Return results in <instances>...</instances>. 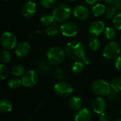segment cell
I'll return each mask as SVG.
<instances>
[{
	"instance_id": "cell-5",
	"label": "cell",
	"mask_w": 121,
	"mask_h": 121,
	"mask_svg": "<svg viewBox=\"0 0 121 121\" xmlns=\"http://www.w3.org/2000/svg\"><path fill=\"white\" fill-rule=\"evenodd\" d=\"M121 47L116 41L109 42L103 50V56L105 58L108 60L116 59L120 54Z\"/></svg>"
},
{
	"instance_id": "cell-18",
	"label": "cell",
	"mask_w": 121,
	"mask_h": 121,
	"mask_svg": "<svg viewBox=\"0 0 121 121\" xmlns=\"http://www.w3.org/2000/svg\"><path fill=\"white\" fill-rule=\"evenodd\" d=\"M13 108L12 103L7 98H2L0 101V111L4 113H9Z\"/></svg>"
},
{
	"instance_id": "cell-40",
	"label": "cell",
	"mask_w": 121,
	"mask_h": 121,
	"mask_svg": "<svg viewBox=\"0 0 121 121\" xmlns=\"http://www.w3.org/2000/svg\"><path fill=\"white\" fill-rule=\"evenodd\" d=\"M104 1L108 4H112L116 2V0H104Z\"/></svg>"
},
{
	"instance_id": "cell-43",
	"label": "cell",
	"mask_w": 121,
	"mask_h": 121,
	"mask_svg": "<svg viewBox=\"0 0 121 121\" xmlns=\"http://www.w3.org/2000/svg\"></svg>"
},
{
	"instance_id": "cell-41",
	"label": "cell",
	"mask_w": 121,
	"mask_h": 121,
	"mask_svg": "<svg viewBox=\"0 0 121 121\" xmlns=\"http://www.w3.org/2000/svg\"><path fill=\"white\" fill-rule=\"evenodd\" d=\"M115 121H121V118H118V119H117V120H116Z\"/></svg>"
},
{
	"instance_id": "cell-34",
	"label": "cell",
	"mask_w": 121,
	"mask_h": 121,
	"mask_svg": "<svg viewBox=\"0 0 121 121\" xmlns=\"http://www.w3.org/2000/svg\"><path fill=\"white\" fill-rule=\"evenodd\" d=\"M117 93H118V92H116V91H113V90L111 89V92H110L109 94L107 96H108V99L110 101H112L115 100V98L117 97Z\"/></svg>"
},
{
	"instance_id": "cell-29",
	"label": "cell",
	"mask_w": 121,
	"mask_h": 121,
	"mask_svg": "<svg viewBox=\"0 0 121 121\" xmlns=\"http://www.w3.org/2000/svg\"><path fill=\"white\" fill-rule=\"evenodd\" d=\"M21 85H22L21 80L17 78H11L9 81L8 82V86L11 89H16L18 88Z\"/></svg>"
},
{
	"instance_id": "cell-25",
	"label": "cell",
	"mask_w": 121,
	"mask_h": 121,
	"mask_svg": "<svg viewBox=\"0 0 121 121\" xmlns=\"http://www.w3.org/2000/svg\"><path fill=\"white\" fill-rule=\"evenodd\" d=\"M105 36L108 40H113L116 36V31L115 28L112 26H108L105 29Z\"/></svg>"
},
{
	"instance_id": "cell-42",
	"label": "cell",
	"mask_w": 121,
	"mask_h": 121,
	"mask_svg": "<svg viewBox=\"0 0 121 121\" xmlns=\"http://www.w3.org/2000/svg\"><path fill=\"white\" fill-rule=\"evenodd\" d=\"M69 1H75V0H69Z\"/></svg>"
},
{
	"instance_id": "cell-20",
	"label": "cell",
	"mask_w": 121,
	"mask_h": 121,
	"mask_svg": "<svg viewBox=\"0 0 121 121\" xmlns=\"http://www.w3.org/2000/svg\"><path fill=\"white\" fill-rule=\"evenodd\" d=\"M57 23L54 22L52 24H51L47 27V29L45 30V33L48 36H51V37L55 36L60 31V27H59V26Z\"/></svg>"
},
{
	"instance_id": "cell-17",
	"label": "cell",
	"mask_w": 121,
	"mask_h": 121,
	"mask_svg": "<svg viewBox=\"0 0 121 121\" xmlns=\"http://www.w3.org/2000/svg\"><path fill=\"white\" fill-rule=\"evenodd\" d=\"M50 63L47 61L40 60L36 63V68L38 71H39L42 74H48L50 71Z\"/></svg>"
},
{
	"instance_id": "cell-32",
	"label": "cell",
	"mask_w": 121,
	"mask_h": 121,
	"mask_svg": "<svg viewBox=\"0 0 121 121\" xmlns=\"http://www.w3.org/2000/svg\"><path fill=\"white\" fill-rule=\"evenodd\" d=\"M54 75L55 78L59 81H62L65 78V73L62 68H56L54 71Z\"/></svg>"
},
{
	"instance_id": "cell-39",
	"label": "cell",
	"mask_w": 121,
	"mask_h": 121,
	"mask_svg": "<svg viewBox=\"0 0 121 121\" xmlns=\"http://www.w3.org/2000/svg\"><path fill=\"white\" fill-rule=\"evenodd\" d=\"M85 1H86V2L88 4H89V5H93V4H96L99 0H85Z\"/></svg>"
},
{
	"instance_id": "cell-30",
	"label": "cell",
	"mask_w": 121,
	"mask_h": 121,
	"mask_svg": "<svg viewBox=\"0 0 121 121\" xmlns=\"http://www.w3.org/2000/svg\"><path fill=\"white\" fill-rule=\"evenodd\" d=\"M40 4L46 9H50L53 6H55L56 0H39Z\"/></svg>"
},
{
	"instance_id": "cell-26",
	"label": "cell",
	"mask_w": 121,
	"mask_h": 121,
	"mask_svg": "<svg viewBox=\"0 0 121 121\" xmlns=\"http://www.w3.org/2000/svg\"><path fill=\"white\" fill-rule=\"evenodd\" d=\"M111 86L112 90L118 93L121 92V76L114 78L111 83Z\"/></svg>"
},
{
	"instance_id": "cell-36",
	"label": "cell",
	"mask_w": 121,
	"mask_h": 121,
	"mask_svg": "<svg viewBox=\"0 0 121 121\" xmlns=\"http://www.w3.org/2000/svg\"><path fill=\"white\" fill-rule=\"evenodd\" d=\"M115 66L118 70L121 71V56H118L115 59Z\"/></svg>"
},
{
	"instance_id": "cell-23",
	"label": "cell",
	"mask_w": 121,
	"mask_h": 121,
	"mask_svg": "<svg viewBox=\"0 0 121 121\" xmlns=\"http://www.w3.org/2000/svg\"><path fill=\"white\" fill-rule=\"evenodd\" d=\"M40 23L42 24L43 26H49L50 25L52 24L55 21L53 18V16L51 14H44L43 16H41L40 19Z\"/></svg>"
},
{
	"instance_id": "cell-3",
	"label": "cell",
	"mask_w": 121,
	"mask_h": 121,
	"mask_svg": "<svg viewBox=\"0 0 121 121\" xmlns=\"http://www.w3.org/2000/svg\"><path fill=\"white\" fill-rule=\"evenodd\" d=\"M66 52L60 46H53L48 49L46 53L47 61L52 66L61 64L65 59Z\"/></svg>"
},
{
	"instance_id": "cell-37",
	"label": "cell",
	"mask_w": 121,
	"mask_h": 121,
	"mask_svg": "<svg viewBox=\"0 0 121 121\" xmlns=\"http://www.w3.org/2000/svg\"><path fill=\"white\" fill-rule=\"evenodd\" d=\"M82 61L84 64H86V65H89V64L90 63V62H91V59H90V58H89V56H86L85 55V56H84V57L82 58Z\"/></svg>"
},
{
	"instance_id": "cell-24",
	"label": "cell",
	"mask_w": 121,
	"mask_h": 121,
	"mask_svg": "<svg viewBox=\"0 0 121 121\" xmlns=\"http://www.w3.org/2000/svg\"><path fill=\"white\" fill-rule=\"evenodd\" d=\"M89 46L92 51H96L99 49H100V48L101 46V43L99 39H97L96 37H93L89 40Z\"/></svg>"
},
{
	"instance_id": "cell-2",
	"label": "cell",
	"mask_w": 121,
	"mask_h": 121,
	"mask_svg": "<svg viewBox=\"0 0 121 121\" xmlns=\"http://www.w3.org/2000/svg\"><path fill=\"white\" fill-rule=\"evenodd\" d=\"M72 8L65 3H60L57 4L52 11V15L55 21L57 23L65 22L72 15Z\"/></svg>"
},
{
	"instance_id": "cell-19",
	"label": "cell",
	"mask_w": 121,
	"mask_h": 121,
	"mask_svg": "<svg viewBox=\"0 0 121 121\" xmlns=\"http://www.w3.org/2000/svg\"><path fill=\"white\" fill-rule=\"evenodd\" d=\"M106 6L102 4H94L92 8H91V14L94 16H100L102 14H105L106 12Z\"/></svg>"
},
{
	"instance_id": "cell-31",
	"label": "cell",
	"mask_w": 121,
	"mask_h": 121,
	"mask_svg": "<svg viewBox=\"0 0 121 121\" xmlns=\"http://www.w3.org/2000/svg\"><path fill=\"white\" fill-rule=\"evenodd\" d=\"M9 75V70L7 67L4 65V63H1L0 65V77L1 80H4L7 78Z\"/></svg>"
},
{
	"instance_id": "cell-27",
	"label": "cell",
	"mask_w": 121,
	"mask_h": 121,
	"mask_svg": "<svg viewBox=\"0 0 121 121\" xmlns=\"http://www.w3.org/2000/svg\"><path fill=\"white\" fill-rule=\"evenodd\" d=\"M116 9H117L116 7L113 6H110L108 8H106V12H105L106 18L108 19H112L113 18H114L116 16Z\"/></svg>"
},
{
	"instance_id": "cell-6",
	"label": "cell",
	"mask_w": 121,
	"mask_h": 121,
	"mask_svg": "<svg viewBox=\"0 0 121 121\" xmlns=\"http://www.w3.org/2000/svg\"><path fill=\"white\" fill-rule=\"evenodd\" d=\"M0 42L1 46L4 50H11L16 48L17 39L13 33L10 31H5L1 36Z\"/></svg>"
},
{
	"instance_id": "cell-9",
	"label": "cell",
	"mask_w": 121,
	"mask_h": 121,
	"mask_svg": "<svg viewBox=\"0 0 121 121\" xmlns=\"http://www.w3.org/2000/svg\"><path fill=\"white\" fill-rule=\"evenodd\" d=\"M60 32L65 37H73L78 32L77 26L72 21H65L60 26Z\"/></svg>"
},
{
	"instance_id": "cell-38",
	"label": "cell",
	"mask_w": 121,
	"mask_h": 121,
	"mask_svg": "<svg viewBox=\"0 0 121 121\" xmlns=\"http://www.w3.org/2000/svg\"><path fill=\"white\" fill-rule=\"evenodd\" d=\"M115 4H116V9L121 11V0H116Z\"/></svg>"
},
{
	"instance_id": "cell-14",
	"label": "cell",
	"mask_w": 121,
	"mask_h": 121,
	"mask_svg": "<svg viewBox=\"0 0 121 121\" xmlns=\"http://www.w3.org/2000/svg\"><path fill=\"white\" fill-rule=\"evenodd\" d=\"M105 29L104 23L101 20H96L91 24L89 28V31L91 35L94 36H99L104 31H105Z\"/></svg>"
},
{
	"instance_id": "cell-8",
	"label": "cell",
	"mask_w": 121,
	"mask_h": 121,
	"mask_svg": "<svg viewBox=\"0 0 121 121\" xmlns=\"http://www.w3.org/2000/svg\"><path fill=\"white\" fill-rule=\"evenodd\" d=\"M38 81V75L34 70H30L24 73L21 78L22 85L26 88H32L36 85Z\"/></svg>"
},
{
	"instance_id": "cell-16",
	"label": "cell",
	"mask_w": 121,
	"mask_h": 121,
	"mask_svg": "<svg viewBox=\"0 0 121 121\" xmlns=\"http://www.w3.org/2000/svg\"><path fill=\"white\" fill-rule=\"evenodd\" d=\"M68 106L71 110L74 111H78L82 108L83 106V101L80 97L73 96L69 99L68 102Z\"/></svg>"
},
{
	"instance_id": "cell-33",
	"label": "cell",
	"mask_w": 121,
	"mask_h": 121,
	"mask_svg": "<svg viewBox=\"0 0 121 121\" xmlns=\"http://www.w3.org/2000/svg\"><path fill=\"white\" fill-rule=\"evenodd\" d=\"M113 26L115 29L121 31V13L118 14L113 18Z\"/></svg>"
},
{
	"instance_id": "cell-12",
	"label": "cell",
	"mask_w": 121,
	"mask_h": 121,
	"mask_svg": "<svg viewBox=\"0 0 121 121\" xmlns=\"http://www.w3.org/2000/svg\"><path fill=\"white\" fill-rule=\"evenodd\" d=\"M73 14L77 19L83 21L89 17L90 11L89 9L84 5H77L73 9Z\"/></svg>"
},
{
	"instance_id": "cell-13",
	"label": "cell",
	"mask_w": 121,
	"mask_h": 121,
	"mask_svg": "<svg viewBox=\"0 0 121 121\" xmlns=\"http://www.w3.org/2000/svg\"><path fill=\"white\" fill-rule=\"evenodd\" d=\"M30 50V44L26 41H22L16 46L15 54L18 58H23L29 53Z\"/></svg>"
},
{
	"instance_id": "cell-44",
	"label": "cell",
	"mask_w": 121,
	"mask_h": 121,
	"mask_svg": "<svg viewBox=\"0 0 121 121\" xmlns=\"http://www.w3.org/2000/svg\"></svg>"
},
{
	"instance_id": "cell-35",
	"label": "cell",
	"mask_w": 121,
	"mask_h": 121,
	"mask_svg": "<svg viewBox=\"0 0 121 121\" xmlns=\"http://www.w3.org/2000/svg\"><path fill=\"white\" fill-rule=\"evenodd\" d=\"M99 121H111V118H110L109 115H108L107 113H103L100 114Z\"/></svg>"
},
{
	"instance_id": "cell-10",
	"label": "cell",
	"mask_w": 121,
	"mask_h": 121,
	"mask_svg": "<svg viewBox=\"0 0 121 121\" xmlns=\"http://www.w3.org/2000/svg\"><path fill=\"white\" fill-rule=\"evenodd\" d=\"M91 108L94 113L101 114L104 113L106 108V102L101 96L95 98L91 103Z\"/></svg>"
},
{
	"instance_id": "cell-4",
	"label": "cell",
	"mask_w": 121,
	"mask_h": 121,
	"mask_svg": "<svg viewBox=\"0 0 121 121\" xmlns=\"http://www.w3.org/2000/svg\"><path fill=\"white\" fill-rule=\"evenodd\" d=\"M91 90L98 96H107L111 91V84L104 79H97L91 84Z\"/></svg>"
},
{
	"instance_id": "cell-22",
	"label": "cell",
	"mask_w": 121,
	"mask_h": 121,
	"mask_svg": "<svg viewBox=\"0 0 121 121\" xmlns=\"http://www.w3.org/2000/svg\"><path fill=\"white\" fill-rule=\"evenodd\" d=\"M11 72L16 77L23 76L25 73V68L21 64H15L11 68Z\"/></svg>"
},
{
	"instance_id": "cell-11",
	"label": "cell",
	"mask_w": 121,
	"mask_h": 121,
	"mask_svg": "<svg viewBox=\"0 0 121 121\" xmlns=\"http://www.w3.org/2000/svg\"><path fill=\"white\" fill-rule=\"evenodd\" d=\"M37 11V5L32 1H26L21 8V13L26 18L32 17Z\"/></svg>"
},
{
	"instance_id": "cell-1",
	"label": "cell",
	"mask_w": 121,
	"mask_h": 121,
	"mask_svg": "<svg viewBox=\"0 0 121 121\" xmlns=\"http://www.w3.org/2000/svg\"><path fill=\"white\" fill-rule=\"evenodd\" d=\"M65 52L70 59L82 61L85 56V47L81 41L74 40L69 41L66 45Z\"/></svg>"
},
{
	"instance_id": "cell-28",
	"label": "cell",
	"mask_w": 121,
	"mask_h": 121,
	"mask_svg": "<svg viewBox=\"0 0 121 121\" xmlns=\"http://www.w3.org/2000/svg\"><path fill=\"white\" fill-rule=\"evenodd\" d=\"M0 60L3 63H9L11 60V55L8 50L2 51L0 53Z\"/></svg>"
},
{
	"instance_id": "cell-7",
	"label": "cell",
	"mask_w": 121,
	"mask_h": 121,
	"mask_svg": "<svg viewBox=\"0 0 121 121\" xmlns=\"http://www.w3.org/2000/svg\"><path fill=\"white\" fill-rule=\"evenodd\" d=\"M55 93L60 97H67L73 93V87L68 83L60 81L54 86Z\"/></svg>"
},
{
	"instance_id": "cell-21",
	"label": "cell",
	"mask_w": 121,
	"mask_h": 121,
	"mask_svg": "<svg viewBox=\"0 0 121 121\" xmlns=\"http://www.w3.org/2000/svg\"><path fill=\"white\" fill-rule=\"evenodd\" d=\"M84 69V63L82 61H75L72 66V72L74 75L81 74Z\"/></svg>"
},
{
	"instance_id": "cell-15",
	"label": "cell",
	"mask_w": 121,
	"mask_h": 121,
	"mask_svg": "<svg viewBox=\"0 0 121 121\" xmlns=\"http://www.w3.org/2000/svg\"><path fill=\"white\" fill-rule=\"evenodd\" d=\"M91 119V113L88 108L79 110L74 116V121H90Z\"/></svg>"
}]
</instances>
